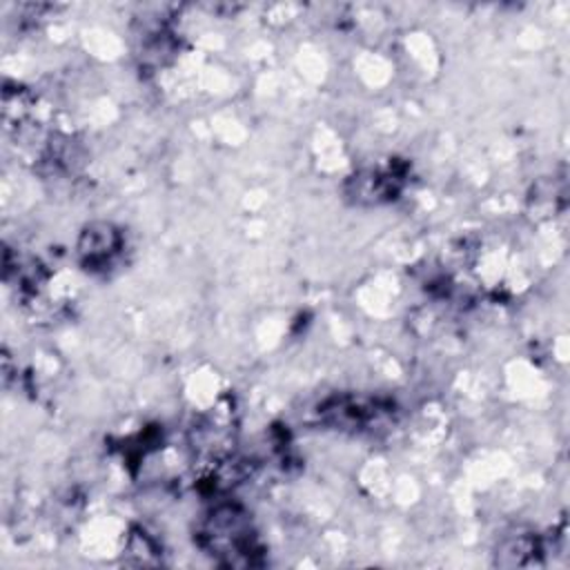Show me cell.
Instances as JSON below:
<instances>
[{
    "instance_id": "6",
    "label": "cell",
    "mask_w": 570,
    "mask_h": 570,
    "mask_svg": "<svg viewBox=\"0 0 570 570\" xmlns=\"http://www.w3.org/2000/svg\"><path fill=\"white\" fill-rule=\"evenodd\" d=\"M125 554H127V563L131 566H156L160 563V548L154 541L151 534H147L140 528H134L127 537L125 543Z\"/></svg>"
},
{
    "instance_id": "3",
    "label": "cell",
    "mask_w": 570,
    "mask_h": 570,
    "mask_svg": "<svg viewBox=\"0 0 570 570\" xmlns=\"http://www.w3.org/2000/svg\"><path fill=\"white\" fill-rule=\"evenodd\" d=\"M403 180H405L403 167L392 163L387 167L356 171L347 180L345 194L350 196V200H354L358 205H379V203L396 198V194L403 187Z\"/></svg>"
},
{
    "instance_id": "4",
    "label": "cell",
    "mask_w": 570,
    "mask_h": 570,
    "mask_svg": "<svg viewBox=\"0 0 570 570\" xmlns=\"http://www.w3.org/2000/svg\"><path fill=\"white\" fill-rule=\"evenodd\" d=\"M387 407H381L374 401H365V399H354V396H336L327 403H323L318 407L321 421L336 425V428H354V430H363L367 425H372Z\"/></svg>"
},
{
    "instance_id": "1",
    "label": "cell",
    "mask_w": 570,
    "mask_h": 570,
    "mask_svg": "<svg viewBox=\"0 0 570 570\" xmlns=\"http://www.w3.org/2000/svg\"><path fill=\"white\" fill-rule=\"evenodd\" d=\"M196 546L227 568L258 566L263 548L252 514L238 503H216L196 525Z\"/></svg>"
},
{
    "instance_id": "2",
    "label": "cell",
    "mask_w": 570,
    "mask_h": 570,
    "mask_svg": "<svg viewBox=\"0 0 570 570\" xmlns=\"http://www.w3.org/2000/svg\"><path fill=\"white\" fill-rule=\"evenodd\" d=\"M122 249V234L107 220H96L82 227L78 236V258L89 272L107 269Z\"/></svg>"
},
{
    "instance_id": "5",
    "label": "cell",
    "mask_w": 570,
    "mask_h": 570,
    "mask_svg": "<svg viewBox=\"0 0 570 570\" xmlns=\"http://www.w3.org/2000/svg\"><path fill=\"white\" fill-rule=\"evenodd\" d=\"M548 552L546 543L534 534H517L505 539L494 554V563L501 568H528L541 566L543 554Z\"/></svg>"
}]
</instances>
